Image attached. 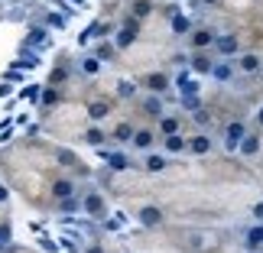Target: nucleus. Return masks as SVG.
I'll list each match as a JSON object with an SVG mask.
<instances>
[{
    "label": "nucleus",
    "mask_w": 263,
    "mask_h": 253,
    "mask_svg": "<svg viewBox=\"0 0 263 253\" xmlns=\"http://www.w3.org/2000/svg\"><path fill=\"white\" fill-rule=\"evenodd\" d=\"M198 4H218V0H198Z\"/></svg>",
    "instance_id": "obj_34"
},
{
    "label": "nucleus",
    "mask_w": 263,
    "mask_h": 253,
    "mask_svg": "<svg viewBox=\"0 0 263 253\" xmlns=\"http://www.w3.org/2000/svg\"><path fill=\"white\" fill-rule=\"evenodd\" d=\"M85 140H88V143H91V146H101V143H104V140H107V137H104V133H101V130H98V127H91V130H88V133H85Z\"/></svg>",
    "instance_id": "obj_25"
},
{
    "label": "nucleus",
    "mask_w": 263,
    "mask_h": 253,
    "mask_svg": "<svg viewBox=\"0 0 263 253\" xmlns=\"http://www.w3.org/2000/svg\"><path fill=\"white\" fill-rule=\"evenodd\" d=\"M143 88L149 94H166V91L173 88V78L166 72H149V75H143Z\"/></svg>",
    "instance_id": "obj_2"
},
{
    "label": "nucleus",
    "mask_w": 263,
    "mask_h": 253,
    "mask_svg": "<svg viewBox=\"0 0 263 253\" xmlns=\"http://www.w3.org/2000/svg\"><path fill=\"white\" fill-rule=\"evenodd\" d=\"M110 55H114V46H98V59H110Z\"/></svg>",
    "instance_id": "obj_29"
},
{
    "label": "nucleus",
    "mask_w": 263,
    "mask_h": 253,
    "mask_svg": "<svg viewBox=\"0 0 263 253\" xmlns=\"http://www.w3.org/2000/svg\"><path fill=\"white\" fill-rule=\"evenodd\" d=\"M107 163H110V169H117V172H124V169L130 166V159H127L124 153H110V156H107Z\"/></svg>",
    "instance_id": "obj_23"
},
{
    "label": "nucleus",
    "mask_w": 263,
    "mask_h": 253,
    "mask_svg": "<svg viewBox=\"0 0 263 253\" xmlns=\"http://www.w3.org/2000/svg\"><path fill=\"white\" fill-rule=\"evenodd\" d=\"M143 110H146V117H163V104H159V98H146L143 101Z\"/></svg>",
    "instance_id": "obj_22"
},
{
    "label": "nucleus",
    "mask_w": 263,
    "mask_h": 253,
    "mask_svg": "<svg viewBox=\"0 0 263 253\" xmlns=\"http://www.w3.org/2000/svg\"><path fill=\"white\" fill-rule=\"evenodd\" d=\"M163 146H166V153H182V149H189V140L179 137V133H169L163 140Z\"/></svg>",
    "instance_id": "obj_13"
},
{
    "label": "nucleus",
    "mask_w": 263,
    "mask_h": 253,
    "mask_svg": "<svg viewBox=\"0 0 263 253\" xmlns=\"http://www.w3.org/2000/svg\"><path fill=\"white\" fill-rule=\"evenodd\" d=\"M215 29H211V26H195V29H192V33H189V46L192 49H208V46H215Z\"/></svg>",
    "instance_id": "obj_3"
},
{
    "label": "nucleus",
    "mask_w": 263,
    "mask_h": 253,
    "mask_svg": "<svg viewBox=\"0 0 263 253\" xmlns=\"http://www.w3.org/2000/svg\"><path fill=\"white\" fill-rule=\"evenodd\" d=\"M114 140H117V143H130V140H134V124H127V120L117 124L114 127Z\"/></svg>",
    "instance_id": "obj_19"
},
{
    "label": "nucleus",
    "mask_w": 263,
    "mask_h": 253,
    "mask_svg": "<svg viewBox=\"0 0 263 253\" xmlns=\"http://www.w3.org/2000/svg\"><path fill=\"white\" fill-rule=\"evenodd\" d=\"M179 127H182V120L173 114V117H159V130H163V137H169V133H179Z\"/></svg>",
    "instance_id": "obj_17"
},
{
    "label": "nucleus",
    "mask_w": 263,
    "mask_h": 253,
    "mask_svg": "<svg viewBox=\"0 0 263 253\" xmlns=\"http://www.w3.org/2000/svg\"><path fill=\"white\" fill-rule=\"evenodd\" d=\"M244 133H247V127L240 124V120H228V124H224V146L237 149V143L244 140Z\"/></svg>",
    "instance_id": "obj_4"
},
{
    "label": "nucleus",
    "mask_w": 263,
    "mask_h": 253,
    "mask_svg": "<svg viewBox=\"0 0 263 253\" xmlns=\"http://www.w3.org/2000/svg\"><path fill=\"white\" fill-rule=\"evenodd\" d=\"M237 68H240L244 75H260V72H263V59H260L257 52H244V55L237 59Z\"/></svg>",
    "instance_id": "obj_5"
},
{
    "label": "nucleus",
    "mask_w": 263,
    "mask_h": 253,
    "mask_svg": "<svg viewBox=\"0 0 263 253\" xmlns=\"http://www.w3.org/2000/svg\"><path fill=\"white\" fill-rule=\"evenodd\" d=\"M189 149H192L195 156H205L208 149H211V137H205V133H195V137L189 140Z\"/></svg>",
    "instance_id": "obj_12"
},
{
    "label": "nucleus",
    "mask_w": 263,
    "mask_h": 253,
    "mask_svg": "<svg viewBox=\"0 0 263 253\" xmlns=\"http://www.w3.org/2000/svg\"><path fill=\"white\" fill-rule=\"evenodd\" d=\"M169 26H173V33H179V36H185V33H192V23H189V20H185V16L179 13V10H176L173 16H169Z\"/></svg>",
    "instance_id": "obj_16"
},
{
    "label": "nucleus",
    "mask_w": 263,
    "mask_h": 253,
    "mask_svg": "<svg viewBox=\"0 0 263 253\" xmlns=\"http://www.w3.org/2000/svg\"><path fill=\"white\" fill-rule=\"evenodd\" d=\"M110 114V104H107V101H91V104H88V117L91 120H104Z\"/></svg>",
    "instance_id": "obj_15"
},
{
    "label": "nucleus",
    "mask_w": 263,
    "mask_h": 253,
    "mask_svg": "<svg viewBox=\"0 0 263 253\" xmlns=\"http://www.w3.org/2000/svg\"><path fill=\"white\" fill-rule=\"evenodd\" d=\"M215 49L221 55H237L240 52V39L234 33H228V36H215Z\"/></svg>",
    "instance_id": "obj_7"
},
{
    "label": "nucleus",
    "mask_w": 263,
    "mask_h": 253,
    "mask_svg": "<svg viewBox=\"0 0 263 253\" xmlns=\"http://www.w3.org/2000/svg\"><path fill=\"white\" fill-rule=\"evenodd\" d=\"M85 211H88L91 218H104L107 215V205H104V198H101L98 191H91V195L85 198Z\"/></svg>",
    "instance_id": "obj_8"
},
{
    "label": "nucleus",
    "mask_w": 263,
    "mask_h": 253,
    "mask_svg": "<svg viewBox=\"0 0 263 253\" xmlns=\"http://www.w3.org/2000/svg\"><path fill=\"white\" fill-rule=\"evenodd\" d=\"M163 169H166L163 156H146V172H163Z\"/></svg>",
    "instance_id": "obj_24"
},
{
    "label": "nucleus",
    "mask_w": 263,
    "mask_h": 253,
    "mask_svg": "<svg viewBox=\"0 0 263 253\" xmlns=\"http://www.w3.org/2000/svg\"><path fill=\"white\" fill-rule=\"evenodd\" d=\"M153 140H156V133H153V130H134V140H130V143H134L137 149H149V146H153Z\"/></svg>",
    "instance_id": "obj_11"
},
{
    "label": "nucleus",
    "mask_w": 263,
    "mask_h": 253,
    "mask_svg": "<svg viewBox=\"0 0 263 253\" xmlns=\"http://www.w3.org/2000/svg\"><path fill=\"white\" fill-rule=\"evenodd\" d=\"M257 124H260V127H263V107H260V110H257Z\"/></svg>",
    "instance_id": "obj_31"
},
{
    "label": "nucleus",
    "mask_w": 263,
    "mask_h": 253,
    "mask_svg": "<svg viewBox=\"0 0 263 253\" xmlns=\"http://www.w3.org/2000/svg\"><path fill=\"white\" fill-rule=\"evenodd\" d=\"M88 253H104V250H101V247H91V250H88Z\"/></svg>",
    "instance_id": "obj_33"
},
{
    "label": "nucleus",
    "mask_w": 263,
    "mask_h": 253,
    "mask_svg": "<svg viewBox=\"0 0 263 253\" xmlns=\"http://www.w3.org/2000/svg\"><path fill=\"white\" fill-rule=\"evenodd\" d=\"M211 78H215V82H231V78H234V68L228 62H215L211 65Z\"/></svg>",
    "instance_id": "obj_14"
},
{
    "label": "nucleus",
    "mask_w": 263,
    "mask_h": 253,
    "mask_svg": "<svg viewBox=\"0 0 263 253\" xmlns=\"http://www.w3.org/2000/svg\"><path fill=\"white\" fill-rule=\"evenodd\" d=\"M52 195H55V198H72V195H75V185H72L68 179H59L55 185H52Z\"/></svg>",
    "instance_id": "obj_18"
},
{
    "label": "nucleus",
    "mask_w": 263,
    "mask_h": 253,
    "mask_svg": "<svg viewBox=\"0 0 263 253\" xmlns=\"http://www.w3.org/2000/svg\"><path fill=\"white\" fill-rule=\"evenodd\" d=\"M140 224H143V227H159V224H163V211L153 208V205L140 208Z\"/></svg>",
    "instance_id": "obj_9"
},
{
    "label": "nucleus",
    "mask_w": 263,
    "mask_h": 253,
    "mask_svg": "<svg viewBox=\"0 0 263 253\" xmlns=\"http://www.w3.org/2000/svg\"><path fill=\"white\" fill-rule=\"evenodd\" d=\"M189 65H192V72L195 75H211V55H205V49H195L192 52V59H189Z\"/></svg>",
    "instance_id": "obj_6"
},
{
    "label": "nucleus",
    "mask_w": 263,
    "mask_h": 253,
    "mask_svg": "<svg viewBox=\"0 0 263 253\" xmlns=\"http://www.w3.org/2000/svg\"><path fill=\"white\" fill-rule=\"evenodd\" d=\"M149 13H153V4H149V0H134V10H130V16L146 20Z\"/></svg>",
    "instance_id": "obj_20"
},
{
    "label": "nucleus",
    "mask_w": 263,
    "mask_h": 253,
    "mask_svg": "<svg viewBox=\"0 0 263 253\" xmlns=\"http://www.w3.org/2000/svg\"><path fill=\"white\" fill-rule=\"evenodd\" d=\"M254 215H257V218L263 221V205H257V208H254Z\"/></svg>",
    "instance_id": "obj_30"
},
{
    "label": "nucleus",
    "mask_w": 263,
    "mask_h": 253,
    "mask_svg": "<svg viewBox=\"0 0 263 253\" xmlns=\"http://www.w3.org/2000/svg\"><path fill=\"white\" fill-rule=\"evenodd\" d=\"M59 98H62V94H59V91H55L52 85H49V88L43 91V104H46V107H52V104H59Z\"/></svg>",
    "instance_id": "obj_26"
},
{
    "label": "nucleus",
    "mask_w": 263,
    "mask_h": 253,
    "mask_svg": "<svg viewBox=\"0 0 263 253\" xmlns=\"http://www.w3.org/2000/svg\"><path fill=\"white\" fill-rule=\"evenodd\" d=\"M140 23H143V20H137V16H127L124 23L117 26V36H114V46L117 49H130L140 39Z\"/></svg>",
    "instance_id": "obj_1"
},
{
    "label": "nucleus",
    "mask_w": 263,
    "mask_h": 253,
    "mask_svg": "<svg viewBox=\"0 0 263 253\" xmlns=\"http://www.w3.org/2000/svg\"><path fill=\"white\" fill-rule=\"evenodd\" d=\"M0 201H7V188L4 185H0Z\"/></svg>",
    "instance_id": "obj_32"
},
{
    "label": "nucleus",
    "mask_w": 263,
    "mask_h": 253,
    "mask_svg": "<svg viewBox=\"0 0 263 253\" xmlns=\"http://www.w3.org/2000/svg\"><path fill=\"white\" fill-rule=\"evenodd\" d=\"M263 247V227H250L247 230V250H260Z\"/></svg>",
    "instance_id": "obj_21"
},
{
    "label": "nucleus",
    "mask_w": 263,
    "mask_h": 253,
    "mask_svg": "<svg viewBox=\"0 0 263 253\" xmlns=\"http://www.w3.org/2000/svg\"><path fill=\"white\" fill-rule=\"evenodd\" d=\"M82 68H85V75H98V72H101V59H98V55H95V59H85Z\"/></svg>",
    "instance_id": "obj_27"
},
{
    "label": "nucleus",
    "mask_w": 263,
    "mask_h": 253,
    "mask_svg": "<svg viewBox=\"0 0 263 253\" xmlns=\"http://www.w3.org/2000/svg\"><path fill=\"white\" fill-rule=\"evenodd\" d=\"M237 149H240V156H257L260 153V137L257 133H244V140L237 143Z\"/></svg>",
    "instance_id": "obj_10"
},
{
    "label": "nucleus",
    "mask_w": 263,
    "mask_h": 253,
    "mask_svg": "<svg viewBox=\"0 0 263 253\" xmlns=\"http://www.w3.org/2000/svg\"><path fill=\"white\" fill-rule=\"evenodd\" d=\"M117 94L127 101V98H134V94H137V88L130 85V82H117Z\"/></svg>",
    "instance_id": "obj_28"
}]
</instances>
